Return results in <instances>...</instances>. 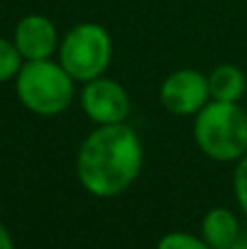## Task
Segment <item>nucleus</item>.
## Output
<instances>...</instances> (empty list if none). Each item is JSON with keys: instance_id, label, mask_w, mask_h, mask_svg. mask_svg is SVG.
Instances as JSON below:
<instances>
[{"instance_id": "2", "label": "nucleus", "mask_w": 247, "mask_h": 249, "mask_svg": "<svg viewBox=\"0 0 247 249\" xmlns=\"http://www.w3.org/2000/svg\"><path fill=\"white\" fill-rule=\"evenodd\" d=\"M195 144L214 162H239L247 153V112L239 103L210 99L195 114Z\"/></svg>"}, {"instance_id": "11", "label": "nucleus", "mask_w": 247, "mask_h": 249, "mask_svg": "<svg viewBox=\"0 0 247 249\" xmlns=\"http://www.w3.org/2000/svg\"><path fill=\"white\" fill-rule=\"evenodd\" d=\"M156 249H212L201 236L191 232H169L158 241Z\"/></svg>"}, {"instance_id": "14", "label": "nucleus", "mask_w": 247, "mask_h": 249, "mask_svg": "<svg viewBox=\"0 0 247 249\" xmlns=\"http://www.w3.org/2000/svg\"><path fill=\"white\" fill-rule=\"evenodd\" d=\"M230 249H247V228H245V230H241V234L236 236L234 245H232Z\"/></svg>"}, {"instance_id": "7", "label": "nucleus", "mask_w": 247, "mask_h": 249, "mask_svg": "<svg viewBox=\"0 0 247 249\" xmlns=\"http://www.w3.org/2000/svg\"><path fill=\"white\" fill-rule=\"evenodd\" d=\"M13 44L24 61L51 59L59 48V35L46 16L29 13L13 29Z\"/></svg>"}, {"instance_id": "8", "label": "nucleus", "mask_w": 247, "mask_h": 249, "mask_svg": "<svg viewBox=\"0 0 247 249\" xmlns=\"http://www.w3.org/2000/svg\"><path fill=\"white\" fill-rule=\"evenodd\" d=\"M241 223L236 214L228 208H212L204 214L199 228V236L212 249H230L234 245L236 236L241 234Z\"/></svg>"}, {"instance_id": "6", "label": "nucleus", "mask_w": 247, "mask_h": 249, "mask_svg": "<svg viewBox=\"0 0 247 249\" xmlns=\"http://www.w3.org/2000/svg\"><path fill=\"white\" fill-rule=\"evenodd\" d=\"M208 101V77L199 70H175V72L166 74L160 86V103L173 116H195Z\"/></svg>"}, {"instance_id": "1", "label": "nucleus", "mask_w": 247, "mask_h": 249, "mask_svg": "<svg viewBox=\"0 0 247 249\" xmlns=\"http://www.w3.org/2000/svg\"><path fill=\"white\" fill-rule=\"evenodd\" d=\"M142 160V142L131 124H96L79 144L77 179L92 197H116L138 179Z\"/></svg>"}, {"instance_id": "5", "label": "nucleus", "mask_w": 247, "mask_h": 249, "mask_svg": "<svg viewBox=\"0 0 247 249\" xmlns=\"http://www.w3.org/2000/svg\"><path fill=\"white\" fill-rule=\"evenodd\" d=\"M79 105L94 124L127 123L131 112V99L127 90L105 74L83 83L81 94H79Z\"/></svg>"}, {"instance_id": "3", "label": "nucleus", "mask_w": 247, "mask_h": 249, "mask_svg": "<svg viewBox=\"0 0 247 249\" xmlns=\"http://www.w3.org/2000/svg\"><path fill=\"white\" fill-rule=\"evenodd\" d=\"M74 79L59 61H24L16 77L18 101L35 116H59L74 99Z\"/></svg>"}, {"instance_id": "13", "label": "nucleus", "mask_w": 247, "mask_h": 249, "mask_svg": "<svg viewBox=\"0 0 247 249\" xmlns=\"http://www.w3.org/2000/svg\"><path fill=\"white\" fill-rule=\"evenodd\" d=\"M0 249H16V243H13L9 230L4 228V223H0Z\"/></svg>"}, {"instance_id": "12", "label": "nucleus", "mask_w": 247, "mask_h": 249, "mask_svg": "<svg viewBox=\"0 0 247 249\" xmlns=\"http://www.w3.org/2000/svg\"><path fill=\"white\" fill-rule=\"evenodd\" d=\"M232 190H234V199H236V203H239L241 212L247 216V153L236 162V166H234Z\"/></svg>"}, {"instance_id": "4", "label": "nucleus", "mask_w": 247, "mask_h": 249, "mask_svg": "<svg viewBox=\"0 0 247 249\" xmlns=\"http://www.w3.org/2000/svg\"><path fill=\"white\" fill-rule=\"evenodd\" d=\"M59 64L77 83L103 77L112 64L114 44L105 26L96 22L74 24L59 42Z\"/></svg>"}, {"instance_id": "10", "label": "nucleus", "mask_w": 247, "mask_h": 249, "mask_svg": "<svg viewBox=\"0 0 247 249\" xmlns=\"http://www.w3.org/2000/svg\"><path fill=\"white\" fill-rule=\"evenodd\" d=\"M22 64H24V59L18 53L13 39L9 42V39L0 37V83H7L11 79H16Z\"/></svg>"}, {"instance_id": "9", "label": "nucleus", "mask_w": 247, "mask_h": 249, "mask_svg": "<svg viewBox=\"0 0 247 249\" xmlns=\"http://www.w3.org/2000/svg\"><path fill=\"white\" fill-rule=\"evenodd\" d=\"M208 86H210V99L212 101L239 103L245 94L247 81L239 66L221 64L208 74Z\"/></svg>"}]
</instances>
